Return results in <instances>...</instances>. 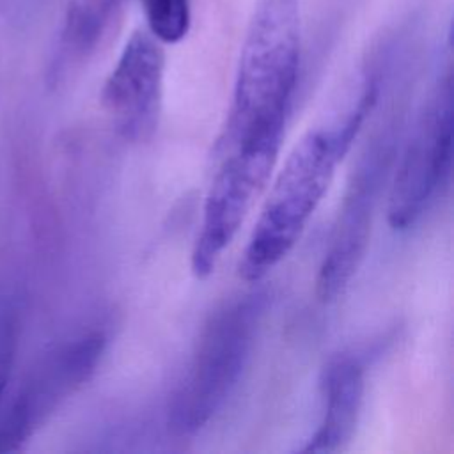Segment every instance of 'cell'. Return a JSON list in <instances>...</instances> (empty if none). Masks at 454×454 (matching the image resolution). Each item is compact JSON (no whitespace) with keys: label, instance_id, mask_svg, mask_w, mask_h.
<instances>
[{"label":"cell","instance_id":"obj_1","mask_svg":"<svg viewBox=\"0 0 454 454\" xmlns=\"http://www.w3.org/2000/svg\"><path fill=\"white\" fill-rule=\"evenodd\" d=\"M378 94L380 85L371 78L342 122L309 129L293 147L243 250L238 270L245 282L262 280L293 250L325 197L337 165L372 112Z\"/></svg>","mask_w":454,"mask_h":454},{"label":"cell","instance_id":"obj_2","mask_svg":"<svg viewBox=\"0 0 454 454\" xmlns=\"http://www.w3.org/2000/svg\"><path fill=\"white\" fill-rule=\"evenodd\" d=\"M301 48L300 0H257L245 32L218 151L284 138Z\"/></svg>","mask_w":454,"mask_h":454},{"label":"cell","instance_id":"obj_3","mask_svg":"<svg viewBox=\"0 0 454 454\" xmlns=\"http://www.w3.org/2000/svg\"><path fill=\"white\" fill-rule=\"evenodd\" d=\"M266 305V291L255 289L209 316L168 403L167 422L176 434H195L223 408L248 364Z\"/></svg>","mask_w":454,"mask_h":454},{"label":"cell","instance_id":"obj_4","mask_svg":"<svg viewBox=\"0 0 454 454\" xmlns=\"http://www.w3.org/2000/svg\"><path fill=\"white\" fill-rule=\"evenodd\" d=\"M282 138H264L220 151L192 250V271L207 278L236 238L277 163Z\"/></svg>","mask_w":454,"mask_h":454},{"label":"cell","instance_id":"obj_5","mask_svg":"<svg viewBox=\"0 0 454 454\" xmlns=\"http://www.w3.org/2000/svg\"><path fill=\"white\" fill-rule=\"evenodd\" d=\"M452 74L447 71L424 105L399 158L388 193V223L411 229L447 183L452 163Z\"/></svg>","mask_w":454,"mask_h":454},{"label":"cell","instance_id":"obj_6","mask_svg":"<svg viewBox=\"0 0 454 454\" xmlns=\"http://www.w3.org/2000/svg\"><path fill=\"white\" fill-rule=\"evenodd\" d=\"M395 124L381 128L367 144L351 172L316 277V293L321 301H332L342 294L365 257L374 209L395 156Z\"/></svg>","mask_w":454,"mask_h":454},{"label":"cell","instance_id":"obj_7","mask_svg":"<svg viewBox=\"0 0 454 454\" xmlns=\"http://www.w3.org/2000/svg\"><path fill=\"white\" fill-rule=\"evenodd\" d=\"M105 348V333L89 332L46 355L0 413V452L20 450L50 415L92 378Z\"/></svg>","mask_w":454,"mask_h":454},{"label":"cell","instance_id":"obj_8","mask_svg":"<svg viewBox=\"0 0 454 454\" xmlns=\"http://www.w3.org/2000/svg\"><path fill=\"white\" fill-rule=\"evenodd\" d=\"M165 51L149 30H135L101 89V105L117 133L145 142L158 129Z\"/></svg>","mask_w":454,"mask_h":454},{"label":"cell","instance_id":"obj_9","mask_svg":"<svg viewBox=\"0 0 454 454\" xmlns=\"http://www.w3.org/2000/svg\"><path fill=\"white\" fill-rule=\"evenodd\" d=\"M323 417L301 452L326 454L344 449L351 440L364 399V364L351 353L328 360L321 376Z\"/></svg>","mask_w":454,"mask_h":454},{"label":"cell","instance_id":"obj_10","mask_svg":"<svg viewBox=\"0 0 454 454\" xmlns=\"http://www.w3.org/2000/svg\"><path fill=\"white\" fill-rule=\"evenodd\" d=\"M122 2L124 0H73L53 60L55 76L80 64L98 48Z\"/></svg>","mask_w":454,"mask_h":454},{"label":"cell","instance_id":"obj_11","mask_svg":"<svg viewBox=\"0 0 454 454\" xmlns=\"http://www.w3.org/2000/svg\"><path fill=\"white\" fill-rule=\"evenodd\" d=\"M149 32L167 44L186 37L192 23L190 0H140Z\"/></svg>","mask_w":454,"mask_h":454},{"label":"cell","instance_id":"obj_12","mask_svg":"<svg viewBox=\"0 0 454 454\" xmlns=\"http://www.w3.org/2000/svg\"><path fill=\"white\" fill-rule=\"evenodd\" d=\"M18 342V323L12 312H0V403L4 399Z\"/></svg>","mask_w":454,"mask_h":454}]
</instances>
